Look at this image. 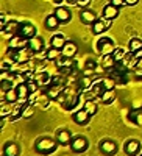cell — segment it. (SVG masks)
Masks as SVG:
<instances>
[{
	"instance_id": "obj_28",
	"label": "cell",
	"mask_w": 142,
	"mask_h": 156,
	"mask_svg": "<svg viewBox=\"0 0 142 156\" xmlns=\"http://www.w3.org/2000/svg\"><path fill=\"white\" fill-rule=\"evenodd\" d=\"M95 67H97V62L92 61V59H89V61L84 62V66H83V73L87 75V76H89V75H92L94 70H95Z\"/></svg>"
},
{
	"instance_id": "obj_11",
	"label": "cell",
	"mask_w": 142,
	"mask_h": 156,
	"mask_svg": "<svg viewBox=\"0 0 142 156\" xmlns=\"http://www.w3.org/2000/svg\"><path fill=\"white\" fill-rule=\"evenodd\" d=\"M119 9H120V8H117L115 5H112V3H108L105 8H103V11H101L103 19H109V20H114L115 17H119Z\"/></svg>"
},
{
	"instance_id": "obj_2",
	"label": "cell",
	"mask_w": 142,
	"mask_h": 156,
	"mask_svg": "<svg viewBox=\"0 0 142 156\" xmlns=\"http://www.w3.org/2000/svg\"><path fill=\"white\" fill-rule=\"evenodd\" d=\"M97 50L101 55H112V51L115 50V45L111 37H100L97 42Z\"/></svg>"
},
{
	"instance_id": "obj_30",
	"label": "cell",
	"mask_w": 142,
	"mask_h": 156,
	"mask_svg": "<svg viewBox=\"0 0 142 156\" xmlns=\"http://www.w3.org/2000/svg\"><path fill=\"white\" fill-rule=\"evenodd\" d=\"M139 48H142V39H139V37L130 39V42H128V50L134 53V51H137Z\"/></svg>"
},
{
	"instance_id": "obj_37",
	"label": "cell",
	"mask_w": 142,
	"mask_h": 156,
	"mask_svg": "<svg viewBox=\"0 0 142 156\" xmlns=\"http://www.w3.org/2000/svg\"><path fill=\"white\" fill-rule=\"evenodd\" d=\"M48 100H50V97L45 94V95H39V97H37L36 98V105H39V106H42V108H45L47 106V103H48Z\"/></svg>"
},
{
	"instance_id": "obj_13",
	"label": "cell",
	"mask_w": 142,
	"mask_h": 156,
	"mask_svg": "<svg viewBox=\"0 0 142 156\" xmlns=\"http://www.w3.org/2000/svg\"><path fill=\"white\" fill-rule=\"evenodd\" d=\"M8 47L14 48V50L25 48V47H28V39H27V37H23V36H20V34H17V36H14V37H12L11 41H9Z\"/></svg>"
},
{
	"instance_id": "obj_20",
	"label": "cell",
	"mask_w": 142,
	"mask_h": 156,
	"mask_svg": "<svg viewBox=\"0 0 142 156\" xmlns=\"http://www.w3.org/2000/svg\"><path fill=\"white\" fill-rule=\"evenodd\" d=\"M34 81H36L37 84H39V87H42V86L51 84V76H50L47 72H39V73H36Z\"/></svg>"
},
{
	"instance_id": "obj_46",
	"label": "cell",
	"mask_w": 142,
	"mask_h": 156,
	"mask_svg": "<svg viewBox=\"0 0 142 156\" xmlns=\"http://www.w3.org/2000/svg\"><path fill=\"white\" fill-rule=\"evenodd\" d=\"M140 156H142V154H140Z\"/></svg>"
},
{
	"instance_id": "obj_1",
	"label": "cell",
	"mask_w": 142,
	"mask_h": 156,
	"mask_svg": "<svg viewBox=\"0 0 142 156\" xmlns=\"http://www.w3.org/2000/svg\"><path fill=\"white\" fill-rule=\"evenodd\" d=\"M58 144H59L58 140L44 136V137H39V139L36 140V144H34V150H36L37 153H41V154H50V153L56 151Z\"/></svg>"
},
{
	"instance_id": "obj_17",
	"label": "cell",
	"mask_w": 142,
	"mask_h": 156,
	"mask_svg": "<svg viewBox=\"0 0 142 156\" xmlns=\"http://www.w3.org/2000/svg\"><path fill=\"white\" fill-rule=\"evenodd\" d=\"M76 51H78V47H76V44L67 41L66 45H64L62 50H61V55H62V56H67V58H73V56L76 55Z\"/></svg>"
},
{
	"instance_id": "obj_35",
	"label": "cell",
	"mask_w": 142,
	"mask_h": 156,
	"mask_svg": "<svg viewBox=\"0 0 142 156\" xmlns=\"http://www.w3.org/2000/svg\"><path fill=\"white\" fill-rule=\"evenodd\" d=\"M80 87L81 89H89V87H91L94 83H92V80H91V76H87V75H84L83 78H81V80H80Z\"/></svg>"
},
{
	"instance_id": "obj_19",
	"label": "cell",
	"mask_w": 142,
	"mask_h": 156,
	"mask_svg": "<svg viewBox=\"0 0 142 156\" xmlns=\"http://www.w3.org/2000/svg\"><path fill=\"white\" fill-rule=\"evenodd\" d=\"M16 90H17V95H19V100H27L31 94H30V89H28V83H20L16 86Z\"/></svg>"
},
{
	"instance_id": "obj_31",
	"label": "cell",
	"mask_w": 142,
	"mask_h": 156,
	"mask_svg": "<svg viewBox=\"0 0 142 156\" xmlns=\"http://www.w3.org/2000/svg\"><path fill=\"white\" fill-rule=\"evenodd\" d=\"M89 114L91 115H95L97 114V111H98V106H97V103L94 101V100H87L86 103H84V106H83Z\"/></svg>"
},
{
	"instance_id": "obj_8",
	"label": "cell",
	"mask_w": 142,
	"mask_h": 156,
	"mask_svg": "<svg viewBox=\"0 0 142 156\" xmlns=\"http://www.w3.org/2000/svg\"><path fill=\"white\" fill-rule=\"evenodd\" d=\"M17 34L27 37V39H31V37L36 36V27H34L33 23H30V22H23V23H20Z\"/></svg>"
},
{
	"instance_id": "obj_22",
	"label": "cell",
	"mask_w": 142,
	"mask_h": 156,
	"mask_svg": "<svg viewBox=\"0 0 142 156\" xmlns=\"http://www.w3.org/2000/svg\"><path fill=\"white\" fill-rule=\"evenodd\" d=\"M103 90H105V87H103L101 81H97V83H94L91 87H89V95L91 97H100L103 94Z\"/></svg>"
},
{
	"instance_id": "obj_27",
	"label": "cell",
	"mask_w": 142,
	"mask_h": 156,
	"mask_svg": "<svg viewBox=\"0 0 142 156\" xmlns=\"http://www.w3.org/2000/svg\"><path fill=\"white\" fill-rule=\"evenodd\" d=\"M5 95V101H8V103H16L17 100H19V95H17V90H16V87H12V89H9V90H6V92L3 94Z\"/></svg>"
},
{
	"instance_id": "obj_42",
	"label": "cell",
	"mask_w": 142,
	"mask_h": 156,
	"mask_svg": "<svg viewBox=\"0 0 142 156\" xmlns=\"http://www.w3.org/2000/svg\"><path fill=\"white\" fill-rule=\"evenodd\" d=\"M137 2H139V0H125L126 6H134V5H137Z\"/></svg>"
},
{
	"instance_id": "obj_14",
	"label": "cell",
	"mask_w": 142,
	"mask_h": 156,
	"mask_svg": "<svg viewBox=\"0 0 142 156\" xmlns=\"http://www.w3.org/2000/svg\"><path fill=\"white\" fill-rule=\"evenodd\" d=\"M72 133L69 131V129L66 128H61L59 131L56 133V140L59 142V145H70V142H72Z\"/></svg>"
},
{
	"instance_id": "obj_18",
	"label": "cell",
	"mask_w": 142,
	"mask_h": 156,
	"mask_svg": "<svg viewBox=\"0 0 142 156\" xmlns=\"http://www.w3.org/2000/svg\"><path fill=\"white\" fill-rule=\"evenodd\" d=\"M59 19L56 17V14L53 12V14H50V16H47L45 17V20H44V25H45V28L47 30H50V31H53V30H56L58 27H59Z\"/></svg>"
},
{
	"instance_id": "obj_45",
	"label": "cell",
	"mask_w": 142,
	"mask_h": 156,
	"mask_svg": "<svg viewBox=\"0 0 142 156\" xmlns=\"http://www.w3.org/2000/svg\"><path fill=\"white\" fill-rule=\"evenodd\" d=\"M53 2H55V5H61V3L64 2V0H53Z\"/></svg>"
},
{
	"instance_id": "obj_3",
	"label": "cell",
	"mask_w": 142,
	"mask_h": 156,
	"mask_svg": "<svg viewBox=\"0 0 142 156\" xmlns=\"http://www.w3.org/2000/svg\"><path fill=\"white\" fill-rule=\"evenodd\" d=\"M87 147H89V140L86 136H75L70 142V148L75 153H83L87 150Z\"/></svg>"
},
{
	"instance_id": "obj_5",
	"label": "cell",
	"mask_w": 142,
	"mask_h": 156,
	"mask_svg": "<svg viewBox=\"0 0 142 156\" xmlns=\"http://www.w3.org/2000/svg\"><path fill=\"white\" fill-rule=\"evenodd\" d=\"M98 148L103 154H106V156H112V154L117 153V144H115L112 139H103L100 142Z\"/></svg>"
},
{
	"instance_id": "obj_39",
	"label": "cell",
	"mask_w": 142,
	"mask_h": 156,
	"mask_svg": "<svg viewBox=\"0 0 142 156\" xmlns=\"http://www.w3.org/2000/svg\"><path fill=\"white\" fill-rule=\"evenodd\" d=\"M109 3H112V5H115L117 8H122V6H126V3H125V0H109Z\"/></svg>"
},
{
	"instance_id": "obj_44",
	"label": "cell",
	"mask_w": 142,
	"mask_h": 156,
	"mask_svg": "<svg viewBox=\"0 0 142 156\" xmlns=\"http://www.w3.org/2000/svg\"><path fill=\"white\" fill-rule=\"evenodd\" d=\"M134 56H136L137 59H140V58H142V48H139L137 51H134Z\"/></svg>"
},
{
	"instance_id": "obj_29",
	"label": "cell",
	"mask_w": 142,
	"mask_h": 156,
	"mask_svg": "<svg viewBox=\"0 0 142 156\" xmlns=\"http://www.w3.org/2000/svg\"><path fill=\"white\" fill-rule=\"evenodd\" d=\"M55 62L58 64V67H62V69H64V67H67V69H69V67H72V66H73V61H72V58L62 56V55H61V56H59V58H58Z\"/></svg>"
},
{
	"instance_id": "obj_40",
	"label": "cell",
	"mask_w": 142,
	"mask_h": 156,
	"mask_svg": "<svg viewBox=\"0 0 142 156\" xmlns=\"http://www.w3.org/2000/svg\"><path fill=\"white\" fill-rule=\"evenodd\" d=\"M89 2H91V0H76L75 5H76V6H81V8H86V6L89 5Z\"/></svg>"
},
{
	"instance_id": "obj_41",
	"label": "cell",
	"mask_w": 142,
	"mask_h": 156,
	"mask_svg": "<svg viewBox=\"0 0 142 156\" xmlns=\"http://www.w3.org/2000/svg\"><path fill=\"white\" fill-rule=\"evenodd\" d=\"M31 114H33V109H31L30 106H27V108L23 109V114H22V117H30Z\"/></svg>"
},
{
	"instance_id": "obj_23",
	"label": "cell",
	"mask_w": 142,
	"mask_h": 156,
	"mask_svg": "<svg viewBox=\"0 0 142 156\" xmlns=\"http://www.w3.org/2000/svg\"><path fill=\"white\" fill-rule=\"evenodd\" d=\"M101 101L105 103V105H111V103L115 100V92L114 89H109V90H103V94L100 95Z\"/></svg>"
},
{
	"instance_id": "obj_21",
	"label": "cell",
	"mask_w": 142,
	"mask_h": 156,
	"mask_svg": "<svg viewBox=\"0 0 142 156\" xmlns=\"http://www.w3.org/2000/svg\"><path fill=\"white\" fill-rule=\"evenodd\" d=\"M66 42L67 41H66V37H64L62 34H53L51 39H50V45L58 48V50H62V47L66 45Z\"/></svg>"
},
{
	"instance_id": "obj_34",
	"label": "cell",
	"mask_w": 142,
	"mask_h": 156,
	"mask_svg": "<svg viewBox=\"0 0 142 156\" xmlns=\"http://www.w3.org/2000/svg\"><path fill=\"white\" fill-rule=\"evenodd\" d=\"M125 50L123 48H120V47H115V50L112 51V56H114V59L117 61V62H122V59L125 58Z\"/></svg>"
},
{
	"instance_id": "obj_38",
	"label": "cell",
	"mask_w": 142,
	"mask_h": 156,
	"mask_svg": "<svg viewBox=\"0 0 142 156\" xmlns=\"http://www.w3.org/2000/svg\"><path fill=\"white\" fill-rule=\"evenodd\" d=\"M11 81H12V80H9V78H8V80H2V92H3V94L6 92V90L12 89V87H11Z\"/></svg>"
},
{
	"instance_id": "obj_33",
	"label": "cell",
	"mask_w": 142,
	"mask_h": 156,
	"mask_svg": "<svg viewBox=\"0 0 142 156\" xmlns=\"http://www.w3.org/2000/svg\"><path fill=\"white\" fill-rule=\"evenodd\" d=\"M47 95L50 97V100L59 98V95H61V87H59V84H58V86H51V87L47 90Z\"/></svg>"
},
{
	"instance_id": "obj_15",
	"label": "cell",
	"mask_w": 142,
	"mask_h": 156,
	"mask_svg": "<svg viewBox=\"0 0 142 156\" xmlns=\"http://www.w3.org/2000/svg\"><path fill=\"white\" fill-rule=\"evenodd\" d=\"M3 154L5 156H19L20 154V147L17 142H6L3 147Z\"/></svg>"
},
{
	"instance_id": "obj_36",
	"label": "cell",
	"mask_w": 142,
	"mask_h": 156,
	"mask_svg": "<svg viewBox=\"0 0 142 156\" xmlns=\"http://www.w3.org/2000/svg\"><path fill=\"white\" fill-rule=\"evenodd\" d=\"M19 27H20V23H17V22H8V23H6V27L3 28V31H5V33L19 31Z\"/></svg>"
},
{
	"instance_id": "obj_16",
	"label": "cell",
	"mask_w": 142,
	"mask_h": 156,
	"mask_svg": "<svg viewBox=\"0 0 142 156\" xmlns=\"http://www.w3.org/2000/svg\"><path fill=\"white\" fill-rule=\"evenodd\" d=\"M80 20L83 23H86V25H92L97 20V14L94 11H91V9H83L80 12Z\"/></svg>"
},
{
	"instance_id": "obj_25",
	"label": "cell",
	"mask_w": 142,
	"mask_h": 156,
	"mask_svg": "<svg viewBox=\"0 0 142 156\" xmlns=\"http://www.w3.org/2000/svg\"><path fill=\"white\" fill-rule=\"evenodd\" d=\"M115 64H117V61L114 59V56L112 55H103V59H101V66H103V69H108V70H111Z\"/></svg>"
},
{
	"instance_id": "obj_43",
	"label": "cell",
	"mask_w": 142,
	"mask_h": 156,
	"mask_svg": "<svg viewBox=\"0 0 142 156\" xmlns=\"http://www.w3.org/2000/svg\"><path fill=\"white\" fill-rule=\"evenodd\" d=\"M134 69H136V70H139V72L142 70V58H140V59H137V62H136V67H134Z\"/></svg>"
},
{
	"instance_id": "obj_6",
	"label": "cell",
	"mask_w": 142,
	"mask_h": 156,
	"mask_svg": "<svg viewBox=\"0 0 142 156\" xmlns=\"http://www.w3.org/2000/svg\"><path fill=\"white\" fill-rule=\"evenodd\" d=\"M123 150L128 156H137L140 151V142L137 139H128L123 145Z\"/></svg>"
},
{
	"instance_id": "obj_26",
	"label": "cell",
	"mask_w": 142,
	"mask_h": 156,
	"mask_svg": "<svg viewBox=\"0 0 142 156\" xmlns=\"http://www.w3.org/2000/svg\"><path fill=\"white\" fill-rule=\"evenodd\" d=\"M59 56H61V50H58V48H55V47H50V48L45 51V59H47V61H56Z\"/></svg>"
},
{
	"instance_id": "obj_4",
	"label": "cell",
	"mask_w": 142,
	"mask_h": 156,
	"mask_svg": "<svg viewBox=\"0 0 142 156\" xmlns=\"http://www.w3.org/2000/svg\"><path fill=\"white\" fill-rule=\"evenodd\" d=\"M33 53H34V51H33L30 47H25V48L17 50L16 53H14V56H12V59H14L17 64H27V62L31 61Z\"/></svg>"
},
{
	"instance_id": "obj_7",
	"label": "cell",
	"mask_w": 142,
	"mask_h": 156,
	"mask_svg": "<svg viewBox=\"0 0 142 156\" xmlns=\"http://www.w3.org/2000/svg\"><path fill=\"white\" fill-rule=\"evenodd\" d=\"M91 117H92L91 114H89L84 108H81V109L75 111V112L72 114V120H73L76 125H86V123H89Z\"/></svg>"
},
{
	"instance_id": "obj_9",
	"label": "cell",
	"mask_w": 142,
	"mask_h": 156,
	"mask_svg": "<svg viewBox=\"0 0 142 156\" xmlns=\"http://www.w3.org/2000/svg\"><path fill=\"white\" fill-rule=\"evenodd\" d=\"M91 27H92V33L94 34H101V33H105L111 27V20L109 19H97Z\"/></svg>"
},
{
	"instance_id": "obj_10",
	"label": "cell",
	"mask_w": 142,
	"mask_h": 156,
	"mask_svg": "<svg viewBox=\"0 0 142 156\" xmlns=\"http://www.w3.org/2000/svg\"><path fill=\"white\" fill-rule=\"evenodd\" d=\"M55 14H56V17L59 19L61 23H69L72 20V11L66 6H58L55 9Z\"/></svg>"
},
{
	"instance_id": "obj_12",
	"label": "cell",
	"mask_w": 142,
	"mask_h": 156,
	"mask_svg": "<svg viewBox=\"0 0 142 156\" xmlns=\"http://www.w3.org/2000/svg\"><path fill=\"white\" fill-rule=\"evenodd\" d=\"M28 47L34 51V53H41V51L45 48V42H44V39H42V37L34 36V37L28 39Z\"/></svg>"
},
{
	"instance_id": "obj_24",
	"label": "cell",
	"mask_w": 142,
	"mask_h": 156,
	"mask_svg": "<svg viewBox=\"0 0 142 156\" xmlns=\"http://www.w3.org/2000/svg\"><path fill=\"white\" fill-rule=\"evenodd\" d=\"M128 117H130V120H131L134 125H137V126H142V108L131 111Z\"/></svg>"
},
{
	"instance_id": "obj_32",
	"label": "cell",
	"mask_w": 142,
	"mask_h": 156,
	"mask_svg": "<svg viewBox=\"0 0 142 156\" xmlns=\"http://www.w3.org/2000/svg\"><path fill=\"white\" fill-rule=\"evenodd\" d=\"M101 84H103V87H105V90H109V89H114L115 87V81L112 76H106V78H101Z\"/></svg>"
}]
</instances>
